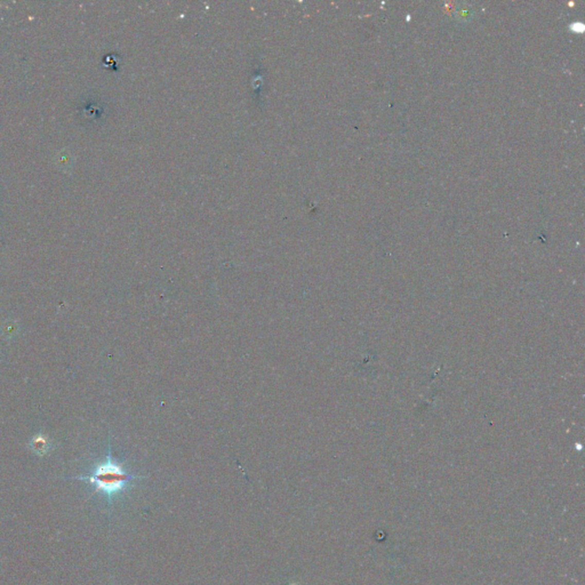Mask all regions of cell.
<instances>
[{
    "instance_id": "cell-2",
    "label": "cell",
    "mask_w": 585,
    "mask_h": 585,
    "mask_svg": "<svg viewBox=\"0 0 585 585\" xmlns=\"http://www.w3.org/2000/svg\"><path fill=\"white\" fill-rule=\"evenodd\" d=\"M34 452H37L38 454H44L47 452V446L48 444L45 441V439H36V444H32Z\"/></svg>"
},
{
    "instance_id": "cell-1",
    "label": "cell",
    "mask_w": 585,
    "mask_h": 585,
    "mask_svg": "<svg viewBox=\"0 0 585 585\" xmlns=\"http://www.w3.org/2000/svg\"><path fill=\"white\" fill-rule=\"evenodd\" d=\"M144 475L128 472L123 464L112 457L111 445L109 444L108 455L103 462L97 463L90 474L79 475L75 479L86 481L94 486L95 493H102L108 500L109 505L119 495L125 493L134 481L144 479Z\"/></svg>"
}]
</instances>
